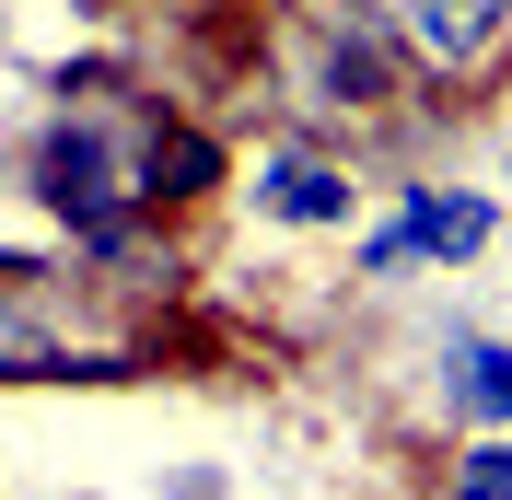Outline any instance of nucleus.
<instances>
[{
    "mask_svg": "<svg viewBox=\"0 0 512 500\" xmlns=\"http://www.w3.org/2000/svg\"><path fill=\"white\" fill-rule=\"evenodd\" d=\"M478 245H489V210H478V198H431V187H419L408 210L361 245V268H396V256H478Z\"/></svg>",
    "mask_w": 512,
    "mask_h": 500,
    "instance_id": "f257e3e1",
    "label": "nucleus"
},
{
    "mask_svg": "<svg viewBox=\"0 0 512 500\" xmlns=\"http://www.w3.org/2000/svg\"><path fill=\"white\" fill-rule=\"evenodd\" d=\"M70 326L35 303V268H0V373H59Z\"/></svg>",
    "mask_w": 512,
    "mask_h": 500,
    "instance_id": "f03ea898",
    "label": "nucleus"
},
{
    "mask_svg": "<svg viewBox=\"0 0 512 500\" xmlns=\"http://www.w3.org/2000/svg\"><path fill=\"white\" fill-rule=\"evenodd\" d=\"M408 35L443 70H466V59H489V47L512 35V0H408Z\"/></svg>",
    "mask_w": 512,
    "mask_h": 500,
    "instance_id": "7ed1b4c3",
    "label": "nucleus"
},
{
    "mask_svg": "<svg viewBox=\"0 0 512 500\" xmlns=\"http://www.w3.org/2000/svg\"><path fill=\"white\" fill-rule=\"evenodd\" d=\"M256 198H268L280 221H350V175H326V163H268Z\"/></svg>",
    "mask_w": 512,
    "mask_h": 500,
    "instance_id": "20e7f679",
    "label": "nucleus"
},
{
    "mask_svg": "<svg viewBox=\"0 0 512 500\" xmlns=\"http://www.w3.org/2000/svg\"><path fill=\"white\" fill-rule=\"evenodd\" d=\"M454 407H478V419H512V349L454 338Z\"/></svg>",
    "mask_w": 512,
    "mask_h": 500,
    "instance_id": "39448f33",
    "label": "nucleus"
},
{
    "mask_svg": "<svg viewBox=\"0 0 512 500\" xmlns=\"http://www.w3.org/2000/svg\"><path fill=\"white\" fill-rule=\"evenodd\" d=\"M454 500H512V431H501V442H478V454L454 466Z\"/></svg>",
    "mask_w": 512,
    "mask_h": 500,
    "instance_id": "423d86ee",
    "label": "nucleus"
}]
</instances>
